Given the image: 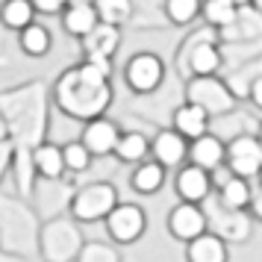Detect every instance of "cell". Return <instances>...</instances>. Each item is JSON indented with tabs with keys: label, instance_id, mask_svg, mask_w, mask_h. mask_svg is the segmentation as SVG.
<instances>
[{
	"label": "cell",
	"instance_id": "9c48e42d",
	"mask_svg": "<svg viewBox=\"0 0 262 262\" xmlns=\"http://www.w3.org/2000/svg\"><path fill=\"white\" fill-rule=\"evenodd\" d=\"M118 124L115 121L103 118V115H97V118H89L83 127V136H80V142L89 147V154L92 156H109L115 150V142H118Z\"/></svg>",
	"mask_w": 262,
	"mask_h": 262
},
{
	"label": "cell",
	"instance_id": "ac0fdd59",
	"mask_svg": "<svg viewBox=\"0 0 262 262\" xmlns=\"http://www.w3.org/2000/svg\"><path fill=\"white\" fill-rule=\"evenodd\" d=\"M174 130L180 136H186V139H194V136H201V133L209 130V115H206V109H201L198 103H191L186 100L183 106L174 109Z\"/></svg>",
	"mask_w": 262,
	"mask_h": 262
},
{
	"label": "cell",
	"instance_id": "e0dca14e",
	"mask_svg": "<svg viewBox=\"0 0 262 262\" xmlns=\"http://www.w3.org/2000/svg\"><path fill=\"white\" fill-rule=\"evenodd\" d=\"M30 165L38 177L45 180H59L65 174V162H62V147L59 144H36L30 154Z\"/></svg>",
	"mask_w": 262,
	"mask_h": 262
},
{
	"label": "cell",
	"instance_id": "d4e9b609",
	"mask_svg": "<svg viewBox=\"0 0 262 262\" xmlns=\"http://www.w3.org/2000/svg\"><path fill=\"white\" fill-rule=\"evenodd\" d=\"M30 21H36V9L30 0H3L0 6V24L6 30H21Z\"/></svg>",
	"mask_w": 262,
	"mask_h": 262
},
{
	"label": "cell",
	"instance_id": "ba28073f",
	"mask_svg": "<svg viewBox=\"0 0 262 262\" xmlns=\"http://www.w3.org/2000/svg\"><path fill=\"white\" fill-rule=\"evenodd\" d=\"M209 227V218L201 209V203H189V201H180L171 212H168V233L180 242H189L198 233H203Z\"/></svg>",
	"mask_w": 262,
	"mask_h": 262
},
{
	"label": "cell",
	"instance_id": "8fae6325",
	"mask_svg": "<svg viewBox=\"0 0 262 262\" xmlns=\"http://www.w3.org/2000/svg\"><path fill=\"white\" fill-rule=\"evenodd\" d=\"M150 154L162 168H180L186 162V154H189V139L180 136L174 127L171 130L156 133V139L150 142Z\"/></svg>",
	"mask_w": 262,
	"mask_h": 262
},
{
	"label": "cell",
	"instance_id": "83f0119b",
	"mask_svg": "<svg viewBox=\"0 0 262 262\" xmlns=\"http://www.w3.org/2000/svg\"><path fill=\"white\" fill-rule=\"evenodd\" d=\"M165 15L171 24L186 27L201 15V0H165Z\"/></svg>",
	"mask_w": 262,
	"mask_h": 262
},
{
	"label": "cell",
	"instance_id": "e575fe53",
	"mask_svg": "<svg viewBox=\"0 0 262 262\" xmlns=\"http://www.w3.org/2000/svg\"><path fill=\"white\" fill-rule=\"evenodd\" d=\"M233 3H236V6H245V3H248V0H233Z\"/></svg>",
	"mask_w": 262,
	"mask_h": 262
},
{
	"label": "cell",
	"instance_id": "f546056e",
	"mask_svg": "<svg viewBox=\"0 0 262 262\" xmlns=\"http://www.w3.org/2000/svg\"><path fill=\"white\" fill-rule=\"evenodd\" d=\"M30 3H33V9L41 12V15H59L71 0H30Z\"/></svg>",
	"mask_w": 262,
	"mask_h": 262
},
{
	"label": "cell",
	"instance_id": "9a60e30c",
	"mask_svg": "<svg viewBox=\"0 0 262 262\" xmlns=\"http://www.w3.org/2000/svg\"><path fill=\"white\" fill-rule=\"evenodd\" d=\"M221 68V50L215 41H191L186 48V71L194 74H218Z\"/></svg>",
	"mask_w": 262,
	"mask_h": 262
},
{
	"label": "cell",
	"instance_id": "44dd1931",
	"mask_svg": "<svg viewBox=\"0 0 262 262\" xmlns=\"http://www.w3.org/2000/svg\"><path fill=\"white\" fill-rule=\"evenodd\" d=\"M147 150H150V142H147V136L139 130H130V133H121L118 142H115V150L112 154L118 156L121 162H142L147 159Z\"/></svg>",
	"mask_w": 262,
	"mask_h": 262
},
{
	"label": "cell",
	"instance_id": "484cf974",
	"mask_svg": "<svg viewBox=\"0 0 262 262\" xmlns=\"http://www.w3.org/2000/svg\"><path fill=\"white\" fill-rule=\"evenodd\" d=\"M97 12V21H106V24L124 27L133 18V0H92Z\"/></svg>",
	"mask_w": 262,
	"mask_h": 262
},
{
	"label": "cell",
	"instance_id": "4316f807",
	"mask_svg": "<svg viewBox=\"0 0 262 262\" xmlns=\"http://www.w3.org/2000/svg\"><path fill=\"white\" fill-rule=\"evenodd\" d=\"M92 159H95V156L89 154V147H85L80 139H77V142H68L65 147H62V162H65V171H71V174L89 171Z\"/></svg>",
	"mask_w": 262,
	"mask_h": 262
},
{
	"label": "cell",
	"instance_id": "d6986e66",
	"mask_svg": "<svg viewBox=\"0 0 262 262\" xmlns=\"http://www.w3.org/2000/svg\"><path fill=\"white\" fill-rule=\"evenodd\" d=\"M59 15H62V27H65V33L74 36V38L85 36V33L97 24V12H95L92 3H68Z\"/></svg>",
	"mask_w": 262,
	"mask_h": 262
},
{
	"label": "cell",
	"instance_id": "30bf717a",
	"mask_svg": "<svg viewBox=\"0 0 262 262\" xmlns=\"http://www.w3.org/2000/svg\"><path fill=\"white\" fill-rule=\"evenodd\" d=\"M174 189H177L180 201L189 203H206V198L212 194V174L201 165H186L177 171L174 180Z\"/></svg>",
	"mask_w": 262,
	"mask_h": 262
},
{
	"label": "cell",
	"instance_id": "d6a6232c",
	"mask_svg": "<svg viewBox=\"0 0 262 262\" xmlns=\"http://www.w3.org/2000/svg\"><path fill=\"white\" fill-rule=\"evenodd\" d=\"M9 136V124H6V115H0V142Z\"/></svg>",
	"mask_w": 262,
	"mask_h": 262
},
{
	"label": "cell",
	"instance_id": "1f68e13d",
	"mask_svg": "<svg viewBox=\"0 0 262 262\" xmlns=\"http://www.w3.org/2000/svg\"><path fill=\"white\" fill-rule=\"evenodd\" d=\"M248 97H250V103L256 109H262V77H256L253 83H250V92H248Z\"/></svg>",
	"mask_w": 262,
	"mask_h": 262
},
{
	"label": "cell",
	"instance_id": "52a82bcc",
	"mask_svg": "<svg viewBox=\"0 0 262 262\" xmlns=\"http://www.w3.org/2000/svg\"><path fill=\"white\" fill-rule=\"evenodd\" d=\"M80 245L83 236L71 221H50L41 233V250L48 259H77Z\"/></svg>",
	"mask_w": 262,
	"mask_h": 262
},
{
	"label": "cell",
	"instance_id": "2e32d148",
	"mask_svg": "<svg viewBox=\"0 0 262 262\" xmlns=\"http://www.w3.org/2000/svg\"><path fill=\"white\" fill-rule=\"evenodd\" d=\"M215 221V233L221 238H230V242H245L250 236V221L245 209H230L218 201V215L212 218Z\"/></svg>",
	"mask_w": 262,
	"mask_h": 262
},
{
	"label": "cell",
	"instance_id": "f1b7e54d",
	"mask_svg": "<svg viewBox=\"0 0 262 262\" xmlns=\"http://www.w3.org/2000/svg\"><path fill=\"white\" fill-rule=\"evenodd\" d=\"M77 259L80 262H118L121 253L115 248H109V245H80V250H77Z\"/></svg>",
	"mask_w": 262,
	"mask_h": 262
},
{
	"label": "cell",
	"instance_id": "4fadbf2b",
	"mask_svg": "<svg viewBox=\"0 0 262 262\" xmlns=\"http://www.w3.org/2000/svg\"><path fill=\"white\" fill-rule=\"evenodd\" d=\"M186 259L189 262H224L227 245L218 233H209V227L186 242Z\"/></svg>",
	"mask_w": 262,
	"mask_h": 262
},
{
	"label": "cell",
	"instance_id": "277c9868",
	"mask_svg": "<svg viewBox=\"0 0 262 262\" xmlns=\"http://www.w3.org/2000/svg\"><path fill=\"white\" fill-rule=\"evenodd\" d=\"M103 224H106V233L112 236V242H118V245H133V242H139L142 233L147 230V215H144V209L136 206V203H115L106 212Z\"/></svg>",
	"mask_w": 262,
	"mask_h": 262
},
{
	"label": "cell",
	"instance_id": "3957f363",
	"mask_svg": "<svg viewBox=\"0 0 262 262\" xmlns=\"http://www.w3.org/2000/svg\"><path fill=\"white\" fill-rule=\"evenodd\" d=\"M115 203H118V191L112 183H89L71 198V218L95 224L106 218V212Z\"/></svg>",
	"mask_w": 262,
	"mask_h": 262
},
{
	"label": "cell",
	"instance_id": "6da1fadb",
	"mask_svg": "<svg viewBox=\"0 0 262 262\" xmlns=\"http://www.w3.org/2000/svg\"><path fill=\"white\" fill-rule=\"evenodd\" d=\"M56 106L77 121H89L103 115V109L112 103V89H109V74L100 71L97 65L83 59L77 68L65 71L53 89Z\"/></svg>",
	"mask_w": 262,
	"mask_h": 262
},
{
	"label": "cell",
	"instance_id": "603a6c76",
	"mask_svg": "<svg viewBox=\"0 0 262 262\" xmlns=\"http://www.w3.org/2000/svg\"><path fill=\"white\" fill-rule=\"evenodd\" d=\"M250 183L245 177H236V174H230V177L218 186V201L230 206V209H248L250 203Z\"/></svg>",
	"mask_w": 262,
	"mask_h": 262
},
{
	"label": "cell",
	"instance_id": "d590c367",
	"mask_svg": "<svg viewBox=\"0 0 262 262\" xmlns=\"http://www.w3.org/2000/svg\"><path fill=\"white\" fill-rule=\"evenodd\" d=\"M256 139H259V144H262V127H259V136H256Z\"/></svg>",
	"mask_w": 262,
	"mask_h": 262
},
{
	"label": "cell",
	"instance_id": "5b68a950",
	"mask_svg": "<svg viewBox=\"0 0 262 262\" xmlns=\"http://www.w3.org/2000/svg\"><path fill=\"white\" fill-rule=\"evenodd\" d=\"M224 165L236 177H256L262 171V144L256 136H238L230 144H224Z\"/></svg>",
	"mask_w": 262,
	"mask_h": 262
},
{
	"label": "cell",
	"instance_id": "7c38bea8",
	"mask_svg": "<svg viewBox=\"0 0 262 262\" xmlns=\"http://www.w3.org/2000/svg\"><path fill=\"white\" fill-rule=\"evenodd\" d=\"M186 159H189L191 165H201V168H206V171H215V168L224 165V142L206 130V133L194 136L189 142Z\"/></svg>",
	"mask_w": 262,
	"mask_h": 262
},
{
	"label": "cell",
	"instance_id": "7402d4cb",
	"mask_svg": "<svg viewBox=\"0 0 262 262\" xmlns=\"http://www.w3.org/2000/svg\"><path fill=\"white\" fill-rule=\"evenodd\" d=\"M18 33H21V50H24L27 56H33V59L48 56L50 41H53L48 27H41V24H36V21H30V24L21 27Z\"/></svg>",
	"mask_w": 262,
	"mask_h": 262
},
{
	"label": "cell",
	"instance_id": "5bb4252c",
	"mask_svg": "<svg viewBox=\"0 0 262 262\" xmlns=\"http://www.w3.org/2000/svg\"><path fill=\"white\" fill-rule=\"evenodd\" d=\"M80 41H83L85 53H97V56H109V59H112V53H115L118 45H121V27L106 24V21H97L85 36H80Z\"/></svg>",
	"mask_w": 262,
	"mask_h": 262
},
{
	"label": "cell",
	"instance_id": "7a4b0ae2",
	"mask_svg": "<svg viewBox=\"0 0 262 262\" xmlns=\"http://www.w3.org/2000/svg\"><path fill=\"white\" fill-rule=\"evenodd\" d=\"M186 97L191 103H198L201 109H206V115H227L236 109V95L227 89L215 74H194L189 80Z\"/></svg>",
	"mask_w": 262,
	"mask_h": 262
},
{
	"label": "cell",
	"instance_id": "8992f818",
	"mask_svg": "<svg viewBox=\"0 0 262 262\" xmlns=\"http://www.w3.org/2000/svg\"><path fill=\"white\" fill-rule=\"evenodd\" d=\"M124 80L136 95H154L165 80V62L156 53H136L124 68Z\"/></svg>",
	"mask_w": 262,
	"mask_h": 262
},
{
	"label": "cell",
	"instance_id": "ffe728a7",
	"mask_svg": "<svg viewBox=\"0 0 262 262\" xmlns=\"http://www.w3.org/2000/svg\"><path fill=\"white\" fill-rule=\"evenodd\" d=\"M133 189L139 191V194H156V191L165 186V168L159 165L156 159H142V162H136V171H133Z\"/></svg>",
	"mask_w": 262,
	"mask_h": 262
},
{
	"label": "cell",
	"instance_id": "cb8c5ba5",
	"mask_svg": "<svg viewBox=\"0 0 262 262\" xmlns=\"http://www.w3.org/2000/svg\"><path fill=\"white\" fill-rule=\"evenodd\" d=\"M238 6L233 0H201V15L206 18V24L215 30H227L236 21Z\"/></svg>",
	"mask_w": 262,
	"mask_h": 262
},
{
	"label": "cell",
	"instance_id": "836d02e7",
	"mask_svg": "<svg viewBox=\"0 0 262 262\" xmlns=\"http://www.w3.org/2000/svg\"><path fill=\"white\" fill-rule=\"evenodd\" d=\"M248 6H253V9L262 15V0H248Z\"/></svg>",
	"mask_w": 262,
	"mask_h": 262
},
{
	"label": "cell",
	"instance_id": "4dcf8cb0",
	"mask_svg": "<svg viewBox=\"0 0 262 262\" xmlns=\"http://www.w3.org/2000/svg\"><path fill=\"white\" fill-rule=\"evenodd\" d=\"M248 209L253 212V218H256V221H262V186H259V189L250 191V203H248Z\"/></svg>",
	"mask_w": 262,
	"mask_h": 262
}]
</instances>
